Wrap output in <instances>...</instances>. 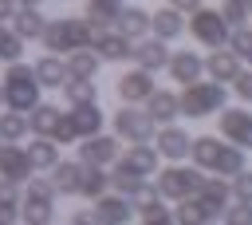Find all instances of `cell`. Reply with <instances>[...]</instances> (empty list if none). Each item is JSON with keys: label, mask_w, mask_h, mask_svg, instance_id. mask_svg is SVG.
<instances>
[{"label": "cell", "mask_w": 252, "mask_h": 225, "mask_svg": "<svg viewBox=\"0 0 252 225\" xmlns=\"http://www.w3.org/2000/svg\"><path fill=\"white\" fill-rule=\"evenodd\" d=\"M189 158L201 174H217V178H236L240 170H248V150L224 142L220 134H197L189 146Z\"/></svg>", "instance_id": "6da1fadb"}, {"label": "cell", "mask_w": 252, "mask_h": 225, "mask_svg": "<svg viewBox=\"0 0 252 225\" xmlns=\"http://www.w3.org/2000/svg\"><path fill=\"white\" fill-rule=\"evenodd\" d=\"M102 28H94L87 16H59V20H47L43 47H47V55H71V51L94 47V36Z\"/></svg>", "instance_id": "7a4b0ae2"}, {"label": "cell", "mask_w": 252, "mask_h": 225, "mask_svg": "<svg viewBox=\"0 0 252 225\" xmlns=\"http://www.w3.org/2000/svg\"><path fill=\"white\" fill-rule=\"evenodd\" d=\"M0 83H4V107H8V111L32 114V111L43 103V99H39L43 87H39V79H35V67L24 63V59H20V63H8Z\"/></svg>", "instance_id": "3957f363"}, {"label": "cell", "mask_w": 252, "mask_h": 225, "mask_svg": "<svg viewBox=\"0 0 252 225\" xmlns=\"http://www.w3.org/2000/svg\"><path fill=\"white\" fill-rule=\"evenodd\" d=\"M177 99H181V114H185V118H209V114H220V111H224L228 91H224V83L197 79V83L181 87Z\"/></svg>", "instance_id": "277c9868"}, {"label": "cell", "mask_w": 252, "mask_h": 225, "mask_svg": "<svg viewBox=\"0 0 252 225\" xmlns=\"http://www.w3.org/2000/svg\"><path fill=\"white\" fill-rule=\"evenodd\" d=\"M24 186H28V189H24L20 221H24V225H51V221H55V197H59L55 182H47V178H35V174H32Z\"/></svg>", "instance_id": "5b68a950"}, {"label": "cell", "mask_w": 252, "mask_h": 225, "mask_svg": "<svg viewBox=\"0 0 252 225\" xmlns=\"http://www.w3.org/2000/svg\"><path fill=\"white\" fill-rule=\"evenodd\" d=\"M201 170L197 166H181V162H169L165 170H158V193L165 197V201H185V197H197V189H201Z\"/></svg>", "instance_id": "8992f818"}, {"label": "cell", "mask_w": 252, "mask_h": 225, "mask_svg": "<svg viewBox=\"0 0 252 225\" xmlns=\"http://www.w3.org/2000/svg\"><path fill=\"white\" fill-rule=\"evenodd\" d=\"M189 36L201 43V47H209V51H217V47H224L228 43V36H232V28H228V20L220 16V8H197V12H189Z\"/></svg>", "instance_id": "52a82bcc"}, {"label": "cell", "mask_w": 252, "mask_h": 225, "mask_svg": "<svg viewBox=\"0 0 252 225\" xmlns=\"http://www.w3.org/2000/svg\"><path fill=\"white\" fill-rule=\"evenodd\" d=\"M110 122H114V134H118L122 142H130V146L154 142V134H158V122H154L142 107H118Z\"/></svg>", "instance_id": "ba28073f"}, {"label": "cell", "mask_w": 252, "mask_h": 225, "mask_svg": "<svg viewBox=\"0 0 252 225\" xmlns=\"http://www.w3.org/2000/svg\"><path fill=\"white\" fill-rule=\"evenodd\" d=\"M217 130H220L224 142H232V146H240V150H252V111H244V107H224V111L217 114Z\"/></svg>", "instance_id": "9c48e42d"}, {"label": "cell", "mask_w": 252, "mask_h": 225, "mask_svg": "<svg viewBox=\"0 0 252 225\" xmlns=\"http://www.w3.org/2000/svg\"><path fill=\"white\" fill-rule=\"evenodd\" d=\"M114 91H118L122 107H138V103H146V99H150L158 87H154V75H150V71L130 67V71H122V75L114 79Z\"/></svg>", "instance_id": "30bf717a"}, {"label": "cell", "mask_w": 252, "mask_h": 225, "mask_svg": "<svg viewBox=\"0 0 252 225\" xmlns=\"http://www.w3.org/2000/svg\"><path fill=\"white\" fill-rule=\"evenodd\" d=\"M118 134H94V138H83L79 142V162L83 166H114L118 162Z\"/></svg>", "instance_id": "8fae6325"}, {"label": "cell", "mask_w": 252, "mask_h": 225, "mask_svg": "<svg viewBox=\"0 0 252 225\" xmlns=\"http://www.w3.org/2000/svg\"><path fill=\"white\" fill-rule=\"evenodd\" d=\"M158 162H161L158 146H154V142H142V146H126V154H118L114 170H126V174L150 178V174H158Z\"/></svg>", "instance_id": "7c38bea8"}, {"label": "cell", "mask_w": 252, "mask_h": 225, "mask_svg": "<svg viewBox=\"0 0 252 225\" xmlns=\"http://www.w3.org/2000/svg\"><path fill=\"white\" fill-rule=\"evenodd\" d=\"M32 174H35V166H32L28 150L16 146V142H4V146H0V182H16V186H24Z\"/></svg>", "instance_id": "4fadbf2b"}, {"label": "cell", "mask_w": 252, "mask_h": 225, "mask_svg": "<svg viewBox=\"0 0 252 225\" xmlns=\"http://www.w3.org/2000/svg\"><path fill=\"white\" fill-rule=\"evenodd\" d=\"M154 146H158V154H161L165 162H185V158H189L193 138H189V130H181L177 122H169V126H158Z\"/></svg>", "instance_id": "5bb4252c"}, {"label": "cell", "mask_w": 252, "mask_h": 225, "mask_svg": "<svg viewBox=\"0 0 252 225\" xmlns=\"http://www.w3.org/2000/svg\"><path fill=\"white\" fill-rule=\"evenodd\" d=\"M169 47H165V39H158V36H146V39H138L134 43V67H142V71H150V75H158V71H165L169 67Z\"/></svg>", "instance_id": "9a60e30c"}, {"label": "cell", "mask_w": 252, "mask_h": 225, "mask_svg": "<svg viewBox=\"0 0 252 225\" xmlns=\"http://www.w3.org/2000/svg\"><path fill=\"white\" fill-rule=\"evenodd\" d=\"M94 51H98L102 63H126V59H134V39H126L114 28H102L94 36Z\"/></svg>", "instance_id": "2e32d148"}, {"label": "cell", "mask_w": 252, "mask_h": 225, "mask_svg": "<svg viewBox=\"0 0 252 225\" xmlns=\"http://www.w3.org/2000/svg\"><path fill=\"white\" fill-rule=\"evenodd\" d=\"M91 213H94L98 225H130V217H134L138 209H134L130 197H122V193H102Z\"/></svg>", "instance_id": "e0dca14e"}, {"label": "cell", "mask_w": 252, "mask_h": 225, "mask_svg": "<svg viewBox=\"0 0 252 225\" xmlns=\"http://www.w3.org/2000/svg\"><path fill=\"white\" fill-rule=\"evenodd\" d=\"M240 71H244V67H240V55H236L232 47H217V51L205 55V75H209L213 83H236Z\"/></svg>", "instance_id": "ac0fdd59"}, {"label": "cell", "mask_w": 252, "mask_h": 225, "mask_svg": "<svg viewBox=\"0 0 252 225\" xmlns=\"http://www.w3.org/2000/svg\"><path fill=\"white\" fill-rule=\"evenodd\" d=\"M67 122H71L75 138L83 142V138H94V134H102V122H106V114L98 111V103H83V107H71V111H67Z\"/></svg>", "instance_id": "d6986e66"}, {"label": "cell", "mask_w": 252, "mask_h": 225, "mask_svg": "<svg viewBox=\"0 0 252 225\" xmlns=\"http://www.w3.org/2000/svg\"><path fill=\"white\" fill-rule=\"evenodd\" d=\"M150 24H154V12H146V8H138V4H126L122 8V16L114 20V32H122L126 39H146L150 36Z\"/></svg>", "instance_id": "ffe728a7"}, {"label": "cell", "mask_w": 252, "mask_h": 225, "mask_svg": "<svg viewBox=\"0 0 252 225\" xmlns=\"http://www.w3.org/2000/svg\"><path fill=\"white\" fill-rule=\"evenodd\" d=\"M169 75H173V83H181V87H189V83H197L201 75H205V59L197 55V51H173L169 55V67H165Z\"/></svg>", "instance_id": "44dd1931"}, {"label": "cell", "mask_w": 252, "mask_h": 225, "mask_svg": "<svg viewBox=\"0 0 252 225\" xmlns=\"http://www.w3.org/2000/svg\"><path fill=\"white\" fill-rule=\"evenodd\" d=\"M146 114H150L158 126H169V122L181 114V99H177V91H165V87H158V91L146 99Z\"/></svg>", "instance_id": "7402d4cb"}, {"label": "cell", "mask_w": 252, "mask_h": 225, "mask_svg": "<svg viewBox=\"0 0 252 225\" xmlns=\"http://www.w3.org/2000/svg\"><path fill=\"white\" fill-rule=\"evenodd\" d=\"M197 197L213 209V213H224L228 205H232V182L228 178H201V189H197Z\"/></svg>", "instance_id": "603a6c76"}, {"label": "cell", "mask_w": 252, "mask_h": 225, "mask_svg": "<svg viewBox=\"0 0 252 225\" xmlns=\"http://www.w3.org/2000/svg\"><path fill=\"white\" fill-rule=\"evenodd\" d=\"M24 43L28 39H43V32H47V16L39 12V8H20L16 16H12V24H8Z\"/></svg>", "instance_id": "cb8c5ba5"}, {"label": "cell", "mask_w": 252, "mask_h": 225, "mask_svg": "<svg viewBox=\"0 0 252 225\" xmlns=\"http://www.w3.org/2000/svg\"><path fill=\"white\" fill-rule=\"evenodd\" d=\"M181 32H185V12H177V8H169V4L154 12V24H150V36H158V39H165V43H169V39H177Z\"/></svg>", "instance_id": "d4e9b609"}, {"label": "cell", "mask_w": 252, "mask_h": 225, "mask_svg": "<svg viewBox=\"0 0 252 225\" xmlns=\"http://www.w3.org/2000/svg\"><path fill=\"white\" fill-rule=\"evenodd\" d=\"M32 67H35V79H39V87H59V91H63V83L71 79V75H67V63H63V55H39Z\"/></svg>", "instance_id": "484cf974"}, {"label": "cell", "mask_w": 252, "mask_h": 225, "mask_svg": "<svg viewBox=\"0 0 252 225\" xmlns=\"http://www.w3.org/2000/svg\"><path fill=\"white\" fill-rule=\"evenodd\" d=\"M83 162L75 158V162H59L55 170H51V182H55V189L63 193V197H79V186H83Z\"/></svg>", "instance_id": "4316f807"}, {"label": "cell", "mask_w": 252, "mask_h": 225, "mask_svg": "<svg viewBox=\"0 0 252 225\" xmlns=\"http://www.w3.org/2000/svg\"><path fill=\"white\" fill-rule=\"evenodd\" d=\"M220 213H213L201 197H185V201H177L173 205V221L177 225H209V221H217Z\"/></svg>", "instance_id": "83f0119b"}, {"label": "cell", "mask_w": 252, "mask_h": 225, "mask_svg": "<svg viewBox=\"0 0 252 225\" xmlns=\"http://www.w3.org/2000/svg\"><path fill=\"white\" fill-rule=\"evenodd\" d=\"M63 63H67V75H71V79H94V75H98V67H102V59H98V51H94V47L71 51V55H63Z\"/></svg>", "instance_id": "f1b7e54d"}, {"label": "cell", "mask_w": 252, "mask_h": 225, "mask_svg": "<svg viewBox=\"0 0 252 225\" xmlns=\"http://www.w3.org/2000/svg\"><path fill=\"white\" fill-rule=\"evenodd\" d=\"M28 150V158H32V166L35 170H55L63 158H59V142L55 138H43V134H35L32 138V146H24Z\"/></svg>", "instance_id": "f546056e"}, {"label": "cell", "mask_w": 252, "mask_h": 225, "mask_svg": "<svg viewBox=\"0 0 252 225\" xmlns=\"http://www.w3.org/2000/svg\"><path fill=\"white\" fill-rule=\"evenodd\" d=\"M28 122H32V134H43V138H51V134H55V126L63 122V111H59L55 103H39V107L28 114Z\"/></svg>", "instance_id": "4dcf8cb0"}, {"label": "cell", "mask_w": 252, "mask_h": 225, "mask_svg": "<svg viewBox=\"0 0 252 225\" xmlns=\"http://www.w3.org/2000/svg\"><path fill=\"white\" fill-rule=\"evenodd\" d=\"M102 193H110V174H106V166H87V170H83L79 197H87V201H98Z\"/></svg>", "instance_id": "1f68e13d"}, {"label": "cell", "mask_w": 252, "mask_h": 225, "mask_svg": "<svg viewBox=\"0 0 252 225\" xmlns=\"http://www.w3.org/2000/svg\"><path fill=\"white\" fill-rule=\"evenodd\" d=\"M122 0H87V8H83V16L94 24V28H110L118 16H122Z\"/></svg>", "instance_id": "d6a6232c"}, {"label": "cell", "mask_w": 252, "mask_h": 225, "mask_svg": "<svg viewBox=\"0 0 252 225\" xmlns=\"http://www.w3.org/2000/svg\"><path fill=\"white\" fill-rule=\"evenodd\" d=\"M63 99H67L71 107L98 103V83H94V79H67V83H63Z\"/></svg>", "instance_id": "836d02e7"}, {"label": "cell", "mask_w": 252, "mask_h": 225, "mask_svg": "<svg viewBox=\"0 0 252 225\" xmlns=\"http://www.w3.org/2000/svg\"><path fill=\"white\" fill-rule=\"evenodd\" d=\"M20 205H24L20 186H16V182H0V221H4V225H16Z\"/></svg>", "instance_id": "e575fe53"}, {"label": "cell", "mask_w": 252, "mask_h": 225, "mask_svg": "<svg viewBox=\"0 0 252 225\" xmlns=\"http://www.w3.org/2000/svg\"><path fill=\"white\" fill-rule=\"evenodd\" d=\"M28 130H32L28 114H20V111H8V114H0V142H20Z\"/></svg>", "instance_id": "d590c367"}, {"label": "cell", "mask_w": 252, "mask_h": 225, "mask_svg": "<svg viewBox=\"0 0 252 225\" xmlns=\"http://www.w3.org/2000/svg\"><path fill=\"white\" fill-rule=\"evenodd\" d=\"M20 59H24V39L8 24H0V63H20Z\"/></svg>", "instance_id": "8d00e7d4"}, {"label": "cell", "mask_w": 252, "mask_h": 225, "mask_svg": "<svg viewBox=\"0 0 252 225\" xmlns=\"http://www.w3.org/2000/svg\"><path fill=\"white\" fill-rule=\"evenodd\" d=\"M150 178H138V174H126V170H110V189L122 193V197H134Z\"/></svg>", "instance_id": "74e56055"}, {"label": "cell", "mask_w": 252, "mask_h": 225, "mask_svg": "<svg viewBox=\"0 0 252 225\" xmlns=\"http://www.w3.org/2000/svg\"><path fill=\"white\" fill-rule=\"evenodd\" d=\"M220 16L228 20V28H248V20H252L248 0H220Z\"/></svg>", "instance_id": "f35d334b"}, {"label": "cell", "mask_w": 252, "mask_h": 225, "mask_svg": "<svg viewBox=\"0 0 252 225\" xmlns=\"http://www.w3.org/2000/svg\"><path fill=\"white\" fill-rule=\"evenodd\" d=\"M220 221H224V225H252V205H248V201H232V205L220 213Z\"/></svg>", "instance_id": "ab89813d"}, {"label": "cell", "mask_w": 252, "mask_h": 225, "mask_svg": "<svg viewBox=\"0 0 252 225\" xmlns=\"http://www.w3.org/2000/svg\"><path fill=\"white\" fill-rule=\"evenodd\" d=\"M228 47H232L240 59H248V55H252V28H232V36H228Z\"/></svg>", "instance_id": "60d3db41"}, {"label": "cell", "mask_w": 252, "mask_h": 225, "mask_svg": "<svg viewBox=\"0 0 252 225\" xmlns=\"http://www.w3.org/2000/svg\"><path fill=\"white\" fill-rule=\"evenodd\" d=\"M142 217V225H177L173 221V209H165V201H158L154 209H146V213H138Z\"/></svg>", "instance_id": "b9f144b4"}, {"label": "cell", "mask_w": 252, "mask_h": 225, "mask_svg": "<svg viewBox=\"0 0 252 225\" xmlns=\"http://www.w3.org/2000/svg\"><path fill=\"white\" fill-rule=\"evenodd\" d=\"M232 197L252 205V170H240V174L232 178Z\"/></svg>", "instance_id": "7bdbcfd3"}, {"label": "cell", "mask_w": 252, "mask_h": 225, "mask_svg": "<svg viewBox=\"0 0 252 225\" xmlns=\"http://www.w3.org/2000/svg\"><path fill=\"white\" fill-rule=\"evenodd\" d=\"M232 91H236V99H244V103H252V67L236 75V83H232Z\"/></svg>", "instance_id": "ee69618b"}, {"label": "cell", "mask_w": 252, "mask_h": 225, "mask_svg": "<svg viewBox=\"0 0 252 225\" xmlns=\"http://www.w3.org/2000/svg\"><path fill=\"white\" fill-rule=\"evenodd\" d=\"M67 225H98V221H94V213H91V209H75Z\"/></svg>", "instance_id": "f6af8a7d"}, {"label": "cell", "mask_w": 252, "mask_h": 225, "mask_svg": "<svg viewBox=\"0 0 252 225\" xmlns=\"http://www.w3.org/2000/svg\"><path fill=\"white\" fill-rule=\"evenodd\" d=\"M20 12V4L16 0H0V24H12V16Z\"/></svg>", "instance_id": "bcb514c9"}, {"label": "cell", "mask_w": 252, "mask_h": 225, "mask_svg": "<svg viewBox=\"0 0 252 225\" xmlns=\"http://www.w3.org/2000/svg\"><path fill=\"white\" fill-rule=\"evenodd\" d=\"M165 4H169V8H177V12H185V16L201 8V0H165Z\"/></svg>", "instance_id": "7dc6e473"}, {"label": "cell", "mask_w": 252, "mask_h": 225, "mask_svg": "<svg viewBox=\"0 0 252 225\" xmlns=\"http://www.w3.org/2000/svg\"><path fill=\"white\" fill-rule=\"evenodd\" d=\"M16 4H20V8H39L43 0H16Z\"/></svg>", "instance_id": "c3c4849f"}, {"label": "cell", "mask_w": 252, "mask_h": 225, "mask_svg": "<svg viewBox=\"0 0 252 225\" xmlns=\"http://www.w3.org/2000/svg\"><path fill=\"white\" fill-rule=\"evenodd\" d=\"M0 103H4V83H0Z\"/></svg>", "instance_id": "681fc988"}, {"label": "cell", "mask_w": 252, "mask_h": 225, "mask_svg": "<svg viewBox=\"0 0 252 225\" xmlns=\"http://www.w3.org/2000/svg\"><path fill=\"white\" fill-rule=\"evenodd\" d=\"M209 225H224V221H209Z\"/></svg>", "instance_id": "f907efd6"}, {"label": "cell", "mask_w": 252, "mask_h": 225, "mask_svg": "<svg viewBox=\"0 0 252 225\" xmlns=\"http://www.w3.org/2000/svg\"><path fill=\"white\" fill-rule=\"evenodd\" d=\"M248 12H252V0H248Z\"/></svg>", "instance_id": "816d5d0a"}, {"label": "cell", "mask_w": 252, "mask_h": 225, "mask_svg": "<svg viewBox=\"0 0 252 225\" xmlns=\"http://www.w3.org/2000/svg\"><path fill=\"white\" fill-rule=\"evenodd\" d=\"M248 63H252V55H248Z\"/></svg>", "instance_id": "f5cc1de1"}, {"label": "cell", "mask_w": 252, "mask_h": 225, "mask_svg": "<svg viewBox=\"0 0 252 225\" xmlns=\"http://www.w3.org/2000/svg\"><path fill=\"white\" fill-rule=\"evenodd\" d=\"M0 225H4V221H0Z\"/></svg>", "instance_id": "db71d44e"}, {"label": "cell", "mask_w": 252, "mask_h": 225, "mask_svg": "<svg viewBox=\"0 0 252 225\" xmlns=\"http://www.w3.org/2000/svg\"><path fill=\"white\" fill-rule=\"evenodd\" d=\"M0 146H4V142H0Z\"/></svg>", "instance_id": "11a10c76"}]
</instances>
